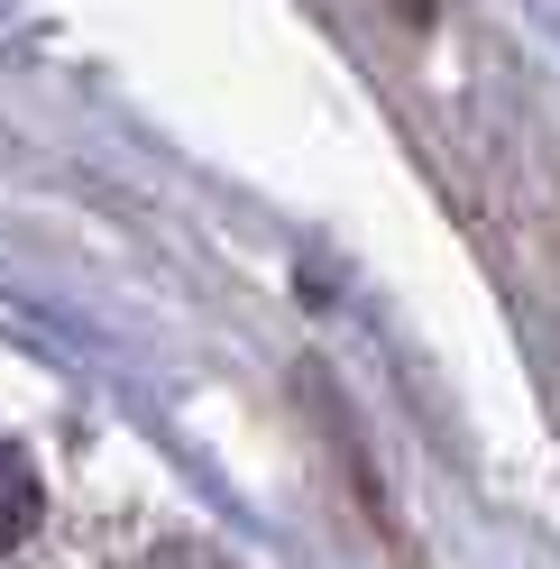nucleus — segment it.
Segmentation results:
<instances>
[{"instance_id":"f257e3e1","label":"nucleus","mask_w":560,"mask_h":569,"mask_svg":"<svg viewBox=\"0 0 560 569\" xmlns=\"http://www.w3.org/2000/svg\"><path fill=\"white\" fill-rule=\"evenodd\" d=\"M28 523H38V487H28V459L0 450V560L28 542Z\"/></svg>"}]
</instances>
